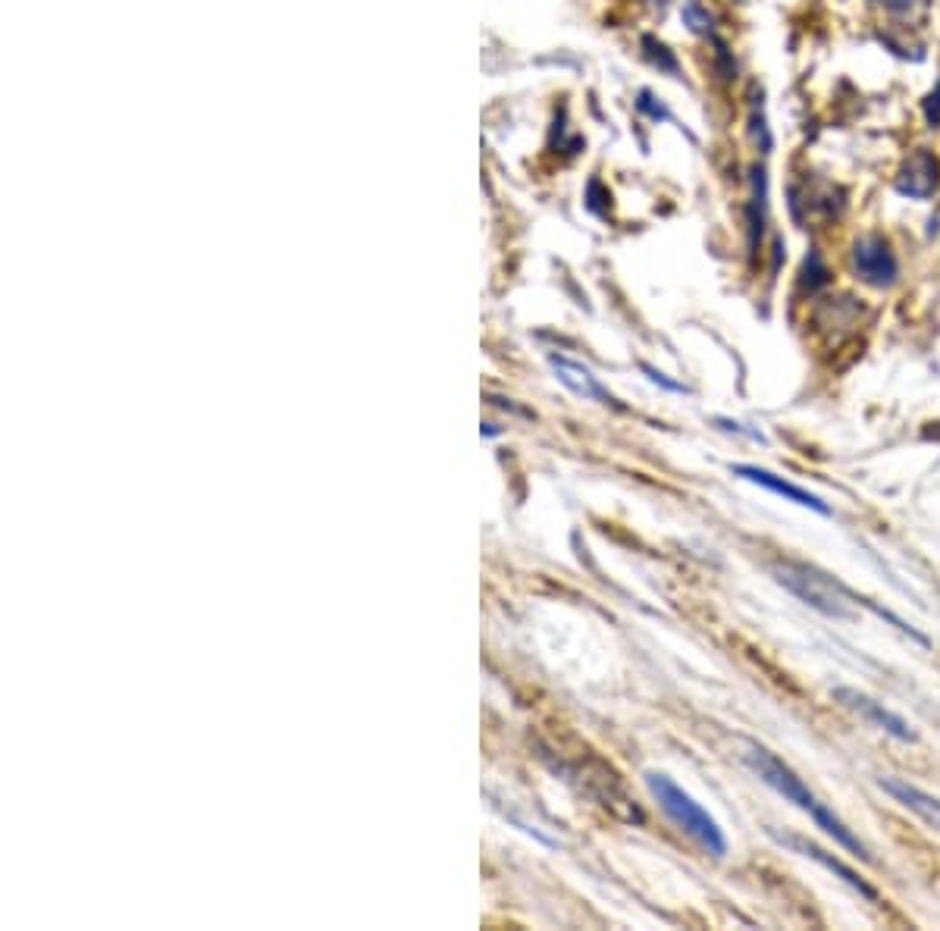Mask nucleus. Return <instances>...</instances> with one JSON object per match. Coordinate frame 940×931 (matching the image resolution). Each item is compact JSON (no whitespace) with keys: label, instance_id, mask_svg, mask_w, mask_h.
<instances>
[{"label":"nucleus","instance_id":"1","mask_svg":"<svg viewBox=\"0 0 940 931\" xmlns=\"http://www.w3.org/2000/svg\"><path fill=\"white\" fill-rule=\"evenodd\" d=\"M743 759H746V765L752 768V772L759 775L762 784H768L774 794H781L787 803H793L796 809H803L806 816H812V822H815L821 831H825L828 837H834V841H837L843 850L856 853L862 863H872V853L865 850V844L834 816V812H831L825 803H821V800L812 794V790L806 787V781L799 778L781 756H774L771 750H765L762 743H746Z\"/></svg>","mask_w":940,"mask_h":931},{"label":"nucleus","instance_id":"2","mask_svg":"<svg viewBox=\"0 0 940 931\" xmlns=\"http://www.w3.org/2000/svg\"><path fill=\"white\" fill-rule=\"evenodd\" d=\"M774 580L799 602H806L809 609L828 615L834 621H853L856 609L862 605V596L853 593L846 584H840L837 577H831L828 571H821L815 565L806 562H778L771 568Z\"/></svg>","mask_w":940,"mask_h":931},{"label":"nucleus","instance_id":"3","mask_svg":"<svg viewBox=\"0 0 940 931\" xmlns=\"http://www.w3.org/2000/svg\"><path fill=\"white\" fill-rule=\"evenodd\" d=\"M646 787L655 797V803L662 806L665 816L684 834H690L705 853L715 859L727 853V837L721 825L709 816V809H702V803H696L674 778H668L665 772H646Z\"/></svg>","mask_w":940,"mask_h":931},{"label":"nucleus","instance_id":"4","mask_svg":"<svg viewBox=\"0 0 940 931\" xmlns=\"http://www.w3.org/2000/svg\"><path fill=\"white\" fill-rule=\"evenodd\" d=\"M850 267L859 283L872 289H893L900 283V258L881 232H862L853 242Z\"/></svg>","mask_w":940,"mask_h":931},{"label":"nucleus","instance_id":"5","mask_svg":"<svg viewBox=\"0 0 940 931\" xmlns=\"http://www.w3.org/2000/svg\"><path fill=\"white\" fill-rule=\"evenodd\" d=\"M834 700H837L843 709L856 712L862 721H868V725H875L878 731H884V734H890V737H897V740H903V743H915V740H919V737H915V731L909 728L906 718H900L897 712H890L884 703L872 700V696L862 693V690H856V687H834Z\"/></svg>","mask_w":940,"mask_h":931},{"label":"nucleus","instance_id":"6","mask_svg":"<svg viewBox=\"0 0 940 931\" xmlns=\"http://www.w3.org/2000/svg\"><path fill=\"white\" fill-rule=\"evenodd\" d=\"M768 834L778 841L781 847H787V850H793V853H799V856H806V859H815L818 866H825L828 872H834L843 884H850V888L859 894V897H865V900H872V903H878V891L868 884L865 878H859L856 875V869H850L843 863V859H837L834 853H828L825 847H818L815 841H806V837H799V834H787V831H778V828H768Z\"/></svg>","mask_w":940,"mask_h":931},{"label":"nucleus","instance_id":"7","mask_svg":"<svg viewBox=\"0 0 940 931\" xmlns=\"http://www.w3.org/2000/svg\"><path fill=\"white\" fill-rule=\"evenodd\" d=\"M731 474L746 480V483H756V486H762V490L781 496V499H787V502H793L799 508H809V511H815V515H821V518H831V505L825 499H818L815 493L803 490V486L790 483L787 477H778V474H771L765 468H756V464H731Z\"/></svg>","mask_w":940,"mask_h":931},{"label":"nucleus","instance_id":"8","mask_svg":"<svg viewBox=\"0 0 940 931\" xmlns=\"http://www.w3.org/2000/svg\"><path fill=\"white\" fill-rule=\"evenodd\" d=\"M893 185H897L900 195L915 198V201L934 198L937 189H940V160H937V154L928 151V148L912 151L906 157V164L900 167L897 179H893Z\"/></svg>","mask_w":940,"mask_h":931},{"label":"nucleus","instance_id":"9","mask_svg":"<svg viewBox=\"0 0 940 931\" xmlns=\"http://www.w3.org/2000/svg\"><path fill=\"white\" fill-rule=\"evenodd\" d=\"M549 364H552V370L558 374V380L568 386L574 395H580V399H590V402H599V405H615V408H618L615 395H611V392L599 383V377H593L590 367H583V364H577V361H571V358H561V355H552Z\"/></svg>","mask_w":940,"mask_h":931},{"label":"nucleus","instance_id":"10","mask_svg":"<svg viewBox=\"0 0 940 931\" xmlns=\"http://www.w3.org/2000/svg\"><path fill=\"white\" fill-rule=\"evenodd\" d=\"M878 784H881L884 794H890L900 806H906L909 812H915V816H919L925 825H931L934 831H940V800L931 797L928 790L915 787V784H909V781H903V778H881Z\"/></svg>","mask_w":940,"mask_h":931},{"label":"nucleus","instance_id":"11","mask_svg":"<svg viewBox=\"0 0 940 931\" xmlns=\"http://www.w3.org/2000/svg\"><path fill=\"white\" fill-rule=\"evenodd\" d=\"M684 22L690 26V32H696V35H709L712 32V16H709V10L699 4V0H687V4H684Z\"/></svg>","mask_w":940,"mask_h":931},{"label":"nucleus","instance_id":"12","mask_svg":"<svg viewBox=\"0 0 940 931\" xmlns=\"http://www.w3.org/2000/svg\"><path fill=\"white\" fill-rule=\"evenodd\" d=\"M640 370H643V374H646L655 386H662V389H668V392H684V395L690 392L684 383H674L671 377H665V374H662V370H655V367H649V364H640Z\"/></svg>","mask_w":940,"mask_h":931},{"label":"nucleus","instance_id":"13","mask_svg":"<svg viewBox=\"0 0 940 931\" xmlns=\"http://www.w3.org/2000/svg\"><path fill=\"white\" fill-rule=\"evenodd\" d=\"M715 424H718L721 430H727V433H737V436H746V439H752V442H765V436H762L759 430H749L746 424H737V421H727V417H715Z\"/></svg>","mask_w":940,"mask_h":931}]
</instances>
